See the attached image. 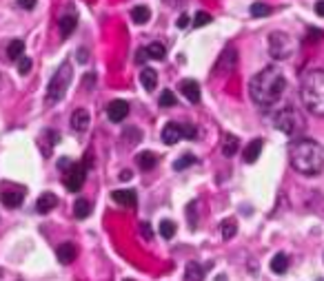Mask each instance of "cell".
<instances>
[{
	"mask_svg": "<svg viewBox=\"0 0 324 281\" xmlns=\"http://www.w3.org/2000/svg\"><path fill=\"white\" fill-rule=\"evenodd\" d=\"M284 86H286L284 73H282L278 67H266L251 80L249 93H251V100L256 102V104L271 106L282 98Z\"/></svg>",
	"mask_w": 324,
	"mask_h": 281,
	"instance_id": "1",
	"label": "cell"
},
{
	"mask_svg": "<svg viewBox=\"0 0 324 281\" xmlns=\"http://www.w3.org/2000/svg\"><path fill=\"white\" fill-rule=\"evenodd\" d=\"M291 166L302 175H320L324 171V146L315 140L302 138L291 144Z\"/></svg>",
	"mask_w": 324,
	"mask_h": 281,
	"instance_id": "2",
	"label": "cell"
},
{
	"mask_svg": "<svg viewBox=\"0 0 324 281\" xmlns=\"http://www.w3.org/2000/svg\"><path fill=\"white\" fill-rule=\"evenodd\" d=\"M300 96L304 106L313 115H324V71L313 69L302 78Z\"/></svg>",
	"mask_w": 324,
	"mask_h": 281,
	"instance_id": "3",
	"label": "cell"
},
{
	"mask_svg": "<svg viewBox=\"0 0 324 281\" xmlns=\"http://www.w3.org/2000/svg\"><path fill=\"white\" fill-rule=\"evenodd\" d=\"M71 76H73L71 64H69V62L60 64L58 71L53 73V78L49 80V86H47V102L49 104H56V102H60L65 98L69 84H71Z\"/></svg>",
	"mask_w": 324,
	"mask_h": 281,
	"instance_id": "4",
	"label": "cell"
},
{
	"mask_svg": "<svg viewBox=\"0 0 324 281\" xmlns=\"http://www.w3.org/2000/svg\"><path fill=\"white\" fill-rule=\"evenodd\" d=\"M293 49H295V42L291 40V36L282 34V31H276V34L269 36V53H271V58H276V60L289 58L291 53H293Z\"/></svg>",
	"mask_w": 324,
	"mask_h": 281,
	"instance_id": "5",
	"label": "cell"
},
{
	"mask_svg": "<svg viewBox=\"0 0 324 281\" xmlns=\"http://www.w3.org/2000/svg\"><path fill=\"white\" fill-rule=\"evenodd\" d=\"M273 126H276L278 131H282V133H286V135H293L295 131L302 126V120H300V115L291 109V106H286V109H282V111L276 113V118H273Z\"/></svg>",
	"mask_w": 324,
	"mask_h": 281,
	"instance_id": "6",
	"label": "cell"
},
{
	"mask_svg": "<svg viewBox=\"0 0 324 281\" xmlns=\"http://www.w3.org/2000/svg\"><path fill=\"white\" fill-rule=\"evenodd\" d=\"M85 177H87V166L85 164H73L69 168L67 177H65V186H67L71 193H78L85 184Z\"/></svg>",
	"mask_w": 324,
	"mask_h": 281,
	"instance_id": "7",
	"label": "cell"
},
{
	"mask_svg": "<svg viewBox=\"0 0 324 281\" xmlns=\"http://www.w3.org/2000/svg\"><path fill=\"white\" fill-rule=\"evenodd\" d=\"M238 64V51L233 47H227L222 51V56H220L218 64H216V73H222V76H229V73L236 69Z\"/></svg>",
	"mask_w": 324,
	"mask_h": 281,
	"instance_id": "8",
	"label": "cell"
},
{
	"mask_svg": "<svg viewBox=\"0 0 324 281\" xmlns=\"http://www.w3.org/2000/svg\"><path fill=\"white\" fill-rule=\"evenodd\" d=\"M107 115H109L111 122H122L129 115V104L125 100H113L111 104L107 106Z\"/></svg>",
	"mask_w": 324,
	"mask_h": 281,
	"instance_id": "9",
	"label": "cell"
},
{
	"mask_svg": "<svg viewBox=\"0 0 324 281\" xmlns=\"http://www.w3.org/2000/svg\"><path fill=\"white\" fill-rule=\"evenodd\" d=\"M180 91H182V96L187 98L191 104H198L200 102V86L195 80H182L180 82Z\"/></svg>",
	"mask_w": 324,
	"mask_h": 281,
	"instance_id": "10",
	"label": "cell"
},
{
	"mask_svg": "<svg viewBox=\"0 0 324 281\" xmlns=\"http://www.w3.org/2000/svg\"><path fill=\"white\" fill-rule=\"evenodd\" d=\"M89 122H91V118H89V111L87 109H76L71 115V129L78 131V133H83V131L89 129Z\"/></svg>",
	"mask_w": 324,
	"mask_h": 281,
	"instance_id": "11",
	"label": "cell"
},
{
	"mask_svg": "<svg viewBox=\"0 0 324 281\" xmlns=\"http://www.w3.org/2000/svg\"><path fill=\"white\" fill-rule=\"evenodd\" d=\"M56 204H58V197L53 195V193H43V195L38 197V201H36V210H38L40 215H47L49 210L56 208Z\"/></svg>",
	"mask_w": 324,
	"mask_h": 281,
	"instance_id": "12",
	"label": "cell"
},
{
	"mask_svg": "<svg viewBox=\"0 0 324 281\" xmlns=\"http://www.w3.org/2000/svg\"><path fill=\"white\" fill-rule=\"evenodd\" d=\"M178 140H182V135H180V124L169 122L165 129H162V142L169 144V146H173Z\"/></svg>",
	"mask_w": 324,
	"mask_h": 281,
	"instance_id": "13",
	"label": "cell"
},
{
	"mask_svg": "<svg viewBox=\"0 0 324 281\" xmlns=\"http://www.w3.org/2000/svg\"><path fill=\"white\" fill-rule=\"evenodd\" d=\"M76 24H78V16L73 14V11H69V14H65L63 18H60V34H63V38H69V36L73 34Z\"/></svg>",
	"mask_w": 324,
	"mask_h": 281,
	"instance_id": "14",
	"label": "cell"
},
{
	"mask_svg": "<svg viewBox=\"0 0 324 281\" xmlns=\"http://www.w3.org/2000/svg\"><path fill=\"white\" fill-rule=\"evenodd\" d=\"M56 255H58V261L67 266V263H71L73 259H76V246H73V243H60Z\"/></svg>",
	"mask_w": 324,
	"mask_h": 281,
	"instance_id": "15",
	"label": "cell"
},
{
	"mask_svg": "<svg viewBox=\"0 0 324 281\" xmlns=\"http://www.w3.org/2000/svg\"><path fill=\"white\" fill-rule=\"evenodd\" d=\"M0 200H2L5 206H9V208H18L24 200V193L22 191H5L0 195Z\"/></svg>",
	"mask_w": 324,
	"mask_h": 281,
	"instance_id": "16",
	"label": "cell"
},
{
	"mask_svg": "<svg viewBox=\"0 0 324 281\" xmlns=\"http://www.w3.org/2000/svg\"><path fill=\"white\" fill-rule=\"evenodd\" d=\"M260 153H262V140H253V142H249L247 148H244V162L253 164L258 158H260Z\"/></svg>",
	"mask_w": 324,
	"mask_h": 281,
	"instance_id": "17",
	"label": "cell"
},
{
	"mask_svg": "<svg viewBox=\"0 0 324 281\" xmlns=\"http://www.w3.org/2000/svg\"><path fill=\"white\" fill-rule=\"evenodd\" d=\"M238 146H240V140H238L236 135L227 133L224 140H222V155L224 158H233V155L238 153Z\"/></svg>",
	"mask_w": 324,
	"mask_h": 281,
	"instance_id": "18",
	"label": "cell"
},
{
	"mask_svg": "<svg viewBox=\"0 0 324 281\" xmlns=\"http://www.w3.org/2000/svg\"><path fill=\"white\" fill-rule=\"evenodd\" d=\"M111 197H113V201L120 206H136V193L133 191H125V188H122V191H113Z\"/></svg>",
	"mask_w": 324,
	"mask_h": 281,
	"instance_id": "19",
	"label": "cell"
},
{
	"mask_svg": "<svg viewBox=\"0 0 324 281\" xmlns=\"http://www.w3.org/2000/svg\"><path fill=\"white\" fill-rule=\"evenodd\" d=\"M202 279H204L202 266L195 261L187 263V268H184V281H202Z\"/></svg>",
	"mask_w": 324,
	"mask_h": 281,
	"instance_id": "20",
	"label": "cell"
},
{
	"mask_svg": "<svg viewBox=\"0 0 324 281\" xmlns=\"http://www.w3.org/2000/svg\"><path fill=\"white\" fill-rule=\"evenodd\" d=\"M140 82H142V86H145L147 91H153V89H155V84H158V73H155V69H151V67L142 69V73H140Z\"/></svg>",
	"mask_w": 324,
	"mask_h": 281,
	"instance_id": "21",
	"label": "cell"
},
{
	"mask_svg": "<svg viewBox=\"0 0 324 281\" xmlns=\"http://www.w3.org/2000/svg\"><path fill=\"white\" fill-rule=\"evenodd\" d=\"M136 162H138V166H140L142 171H151V168L158 164V158H155L153 153H149V151H142V153H138Z\"/></svg>",
	"mask_w": 324,
	"mask_h": 281,
	"instance_id": "22",
	"label": "cell"
},
{
	"mask_svg": "<svg viewBox=\"0 0 324 281\" xmlns=\"http://www.w3.org/2000/svg\"><path fill=\"white\" fill-rule=\"evenodd\" d=\"M149 18H151L149 7L138 5V7H133V9H131V20H133L136 24H145V22H149Z\"/></svg>",
	"mask_w": 324,
	"mask_h": 281,
	"instance_id": "23",
	"label": "cell"
},
{
	"mask_svg": "<svg viewBox=\"0 0 324 281\" xmlns=\"http://www.w3.org/2000/svg\"><path fill=\"white\" fill-rule=\"evenodd\" d=\"M286 268H289V257H286L284 253H278L276 257L271 259V270L276 272V275H284Z\"/></svg>",
	"mask_w": 324,
	"mask_h": 281,
	"instance_id": "24",
	"label": "cell"
},
{
	"mask_svg": "<svg viewBox=\"0 0 324 281\" xmlns=\"http://www.w3.org/2000/svg\"><path fill=\"white\" fill-rule=\"evenodd\" d=\"M24 53V42L22 40H11L9 47H7V58L9 60H20Z\"/></svg>",
	"mask_w": 324,
	"mask_h": 281,
	"instance_id": "25",
	"label": "cell"
},
{
	"mask_svg": "<svg viewBox=\"0 0 324 281\" xmlns=\"http://www.w3.org/2000/svg\"><path fill=\"white\" fill-rule=\"evenodd\" d=\"M73 215H76L78 220L89 217V215H91V204H89L87 200H78L76 204H73Z\"/></svg>",
	"mask_w": 324,
	"mask_h": 281,
	"instance_id": "26",
	"label": "cell"
},
{
	"mask_svg": "<svg viewBox=\"0 0 324 281\" xmlns=\"http://www.w3.org/2000/svg\"><path fill=\"white\" fill-rule=\"evenodd\" d=\"M147 51V56L149 58H153V60H162L165 58V53H167V49H165V44H160V42H151L149 47L145 49Z\"/></svg>",
	"mask_w": 324,
	"mask_h": 281,
	"instance_id": "27",
	"label": "cell"
},
{
	"mask_svg": "<svg viewBox=\"0 0 324 281\" xmlns=\"http://www.w3.org/2000/svg\"><path fill=\"white\" fill-rule=\"evenodd\" d=\"M220 230H222L224 239H233V235L238 233V221L236 220H224L222 224H220Z\"/></svg>",
	"mask_w": 324,
	"mask_h": 281,
	"instance_id": "28",
	"label": "cell"
},
{
	"mask_svg": "<svg viewBox=\"0 0 324 281\" xmlns=\"http://www.w3.org/2000/svg\"><path fill=\"white\" fill-rule=\"evenodd\" d=\"M191 164H195V158L191 155V153H187V155H182V158H178L173 162V168L175 171H184V168H189Z\"/></svg>",
	"mask_w": 324,
	"mask_h": 281,
	"instance_id": "29",
	"label": "cell"
},
{
	"mask_svg": "<svg viewBox=\"0 0 324 281\" xmlns=\"http://www.w3.org/2000/svg\"><path fill=\"white\" fill-rule=\"evenodd\" d=\"M160 235L165 239H171L175 235V224L171 220H162L160 221Z\"/></svg>",
	"mask_w": 324,
	"mask_h": 281,
	"instance_id": "30",
	"label": "cell"
},
{
	"mask_svg": "<svg viewBox=\"0 0 324 281\" xmlns=\"http://www.w3.org/2000/svg\"><path fill=\"white\" fill-rule=\"evenodd\" d=\"M251 14L256 16V18H264V16L271 14V7L264 5V2H253V5H251Z\"/></svg>",
	"mask_w": 324,
	"mask_h": 281,
	"instance_id": "31",
	"label": "cell"
},
{
	"mask_svg": "<svg viewBox=\"0 0 324 281\" xmlns=\"http://www.w3.org/2000/svg\"><path fill=\"white\" fill-rule=\"evenodd\" d=\"M211 20H213L211 14H207V11H198V14H195V18H194V27L200 29V27H204V24H209Z\"/></svg>",
	"mask_w": 324,
	"mask_h": 281,
	"instance_id": "32",
	"label": "cell"
},
{
	"mask_svg": "<svg viewBox=\"0 0 324 281\" xmlns=\"http://www.w3.org/2000/svg\"><path fill=\"white\" fill-rule=\"evenodd\" d=\"M173 104H175L173 91H162L160 93V106H173Z\"/></svg>",
	"mask_w": 324,
	"mask_h": 281,
	"instance_id": "33",
	"label": "cell"
},
{
	"mask_svg": "<svg viewBox=\"0 0 324 281\" xmlns=\"http://www.w3.org/2000/svg\"><path fill=\"white\" fill-rule=\"evenodd\" d=\"M180 135L187 140H195L198 138V131H195V126H191V124H184V126H180Z\"/></svg>",
	"mask_w": 324,
	"mask_h": 281,
	"instance_id": "34",
	"label": "cell"
},
{
	"mask_svg": "<svg viewBox=\"0 0 324 281\" xmlns=\"http://www.w3.org/2000/svg\"><path fill=\"white\" fill-rule=\"evenodd\" d=\"M31 64H34V62H31L29 58H20L18 60V73L20 76H27V73L31 71Z\"/></svg>",
	"mask_w": 324,
	"mask_h": 281,
	"instance_id": "35",
	"label": "cell"
},
{
	"mask_svg": "<svg viewBox=\"0 0 324 281\" xmlns=\"http://www.w3.org/2000/svg\"><path fill=\"white\" fill-rule=\"evenodd\" d=\"M140 235H142L145 239H151V237H153V228H151L149 221H142V224H140Z\"/></svg>",
	"mask_w": 324,
	"mask_h": 281,
	"instance_id": "36",
	"label": "cell"
},
{
	"mask_svg": "<svg viewBox=\"0 0 324 281\" xmlns=\"http://www.w3.org/2000/svg\"><path fill=\"white\" fill-rule=\"evenodd\" d=\"M187 213H189V226L195 228V201H191V204L187 206Z\"/></svg>",
	"mask_w": 324,
	"mask_h": 281,
	"instance_id": "37",
	"label": "cell"
},
{
	"mask_svg": "<svg viewBox=\"0 0 324 281\" xmlns=\"http://www.w3.org/2000/svg\"><path fill=\"white\" fill-rule=\"evenodd\" d=\"M36 5H38V0H18V7H22V9H34Z\"/></svg>",
	"mask_w": 324,
	"mask_h": 281,
	"instance_id": "38",
	"label": "cell"
},
{
	"mask_svg": "<svg viewBox=\"0 0 324 281\" xmlns=\"http://www.w3.org/2000/svg\"><path fill=\"white\" fill-rule=\"evenodd\" d=\"M175 24H178V29H187V27H189V16L182 14V16L178 18V22H175Z\"/></svg>",
	"mask_w": 324,
	"mask_h": 281,
	"instance_id": "39",
	"label": "cell"
},
{
	"mask_svg": "<svg viewBox=\"0 0 324 281\" xmlns=\"http://www.w3.org/2000/svg\"><path fill=\"white\" fill-rule=\"evenodd\" d=\"M145 60H147V51H145V49H140V51L136 53V62H138V64H142Z\"/></svg>",
	"mask_w": 324,
	"mask_h": 281,
	"instance_id": "40",
	"label": "cell"
},
{
	"mask_svg": "<svg viewBox=\"0 0 324 281\" xmlns=\"http://www.w3.org/2000/svg\"><path fill=\"white\" fill-rule=\"evenodd\" d=\"M315 14H318V16H322V18H324V0L315 2Z\"/></svg>",
	"mask_w": 324,
	"mask_h": 281,
	"instance_id": "41",
	"label": "cell"
},
{
	"mask_svg": "<svg viewBox=\"0 0 324 281\" xmlns=\"http://www.w3.org/2000/svg\"><path fill=\"white\" fill-rule=\"evenodd\" d=\"M87 58H89L87 49H80V51H78V60H80V62H87Z\"/></svg>",
	"mask_w": 324,
	"mask_h": 281,
	"instance_id": "42",
	"label": "cell"
},
{
	"mask_svg": "<svg viewBox=\"0 0 324 281\" xmlns=\"http://www.w3.org/2000/svg\"><path fill=\"white\" fill-rule=\"evenodd\" d=\"M311 38H322V31L320 29H311Z\"/></svg>",
	"mask_w": 324,
	"mask_h": 281,
	"instance_id": "43",
	"label": "cell"
},
{
	"mask_svg": "<svg viewBox=\"0 0 324 281\" xmlns=\"http://www.w3.org/2000/svg\"><path fill=\"white\" fill-rule=\"evenodd\" d=\"M120 180H125V181L131 180V171H122V173H120Z\"/></svg>",
	"mask_w": 324,
	"mask_h": 281,
	"instance_id": "44",
	"label": "cell"
},
{
	"mask_svg": "<svg viewBox=\"0 0 324 281\" xmlns=\"http://www.w3.org/2000/svg\"><path fill=\"white\" fill-rule=\"evenodd\" d=\"M85 84H87L89 89H91V84H93V76H87V78H85Z\"/></svg>",
	"mask_w": 324,
	"mask_h": 281,
	"instance_id": "45",
	"label": "cell"
},
{
	"mask_svg": "<svg viewBox=\"0 0 324 281\" xmlns=\"http://www.w3.org/2000/svg\"><path fill=\"white\" fill-rule=\"evenodd\" d=\"M125 281H133V279H125Z\"/></svg>",
	"mask_w": 324,
	"mask_h": 281,
	"instance_id": "46",
	"label": "cell"
}]
</instances>
